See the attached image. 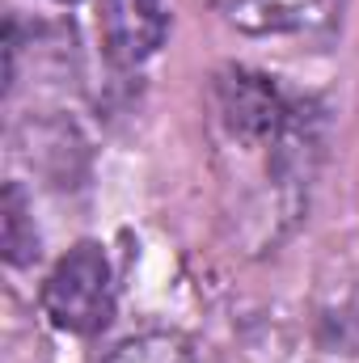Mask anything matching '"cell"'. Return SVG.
<instances>
[{
    "mask_svg": "<svg viewBox=\"0 0 359 363\" xmlns=\"http://www.w3.org/2000/svg\"><path fill=\"white\" fill-rule=\"evenodd\" d=\"M43 313L64 334H97L114 313V274L97 241L72 245L43 283Z\"/></svg>",
    "mask_w": 359,
    "mask_h": 363,
    "instance_id": "cell-1",
    "label": "cell"
},
{
    "mask_svg": "<svg viewBox=\"0 0 359 363\" xmlns=\"http://www.w3.org/2000/svg\"><path fill=\"white\" fill-rule=\"evenodd\" d=\"M97 26L106 55L123 68H136L165 43L170 13L165 0H101Z\"/></svg>",
    "mask_w": 359,
    "mask_h": 363,
    "instance_id": "cell-2",
    "label": "cell"
},
{
    "mask_svg": "<svg viewBox=\"0 0 359 363\" xmlns=\"http://www.w3.org/2000/svg\"><path fill=\"white\" fill-rule=\"evenodd\" d=\"M220 114H224L233 135L254 144V140H270V135L283 131L287 101H283V93L275 89L267 77L233 68V72L220 77Z\"/></svg>",
    "mask_w": 359,
    "mask_h": 363,
    "instance_id": "cell-3",
    "label": "cell"
},
{
    "mask_svg": "<svg viewBox=\"0 0 359 363\" xmlns=\"http://www.w3.org/2000/svg\"><path fill=\"white\" fill-rule=\"evenodd\" d=\"M334 9L338 0H237L228 17L245 34H300L326 26Z\"/></svg>",
    "mask_w": 359,
    "mask_h": 363,
    "instance_id": "cell-4",
    "label": "cell"
},
{
    "mask_svg": "<svg viewBox=\"0 0 359 363\" xmlns=\"http://www.w3.org/2000/svg\"><path fill=\"white\" fill-rule=\"evenodd\" d=\"M0 220H4V258H9V267L34 262L38 258V233H34V220H30V207H26V194H21L17 182L4 186Z\"/></svg>",
    "mask_w": 359,
    "mask_h": 363,
    "instance_id": "cell-5",
    "label": "cell"
},
{
    "mask_svg": "<svg viewBox=\"0 0 359 363\" xmlns=\"http://www.w3.org/2000/svg\"><path fill=\"white\" fill-rule=\"evenodd\" d=\"M106 363H203V359L178 334H144V338L123 342Z\"/></svg>",
    "mask_w": 359,
    "mask_h": 363,
    "instance_id": "cell-6",
    "label": "cell"
},
{
    "mask_svg": "<svg viewBox=\"0 0 359 363\" xmlns=\"http://www.w3.org/2000/svg\"><path fill=\"white\" fill-rule=\"evenodd\" d=\"M60 4H77V0H60Z\"/></svg>",
    "mask_w": 359,
    "mask_h": 363,
    "instance_id": "cell-7",
    "label": "cell"
}]
</instances>
